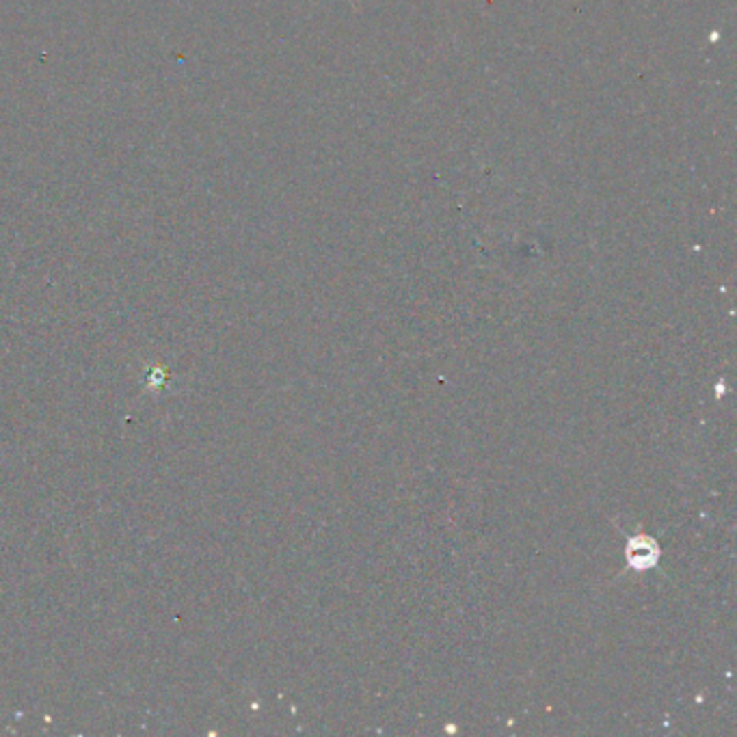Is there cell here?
<instances>
[{"label": "cell", "instance_id": "6da1fadb", "mask_svg": "<svg viewBox=\"0 0 737 737\" xmlns=\"http://www.w3.org/2000/svg\"><path fill=\"white\" fill-rule=\"evenodd\" d=\"M644 545H638L636 547L632 545L630 547V560H632V567H651L655 563L657 558V547L653 541L649 539H642Z\"/></svg>", "mask_w": 737, "mask_h": 737}]
</instances>
